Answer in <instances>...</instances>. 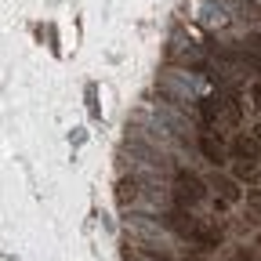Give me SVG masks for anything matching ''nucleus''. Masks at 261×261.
<instances>
[{
  "label": "nucleus",
  "instance_id": "nucleus-2",
  "mask_svg": "<svg viewBox=\"0 0 261 261\" xmlns=\"http://www.w3.org/2000/svg\"><path fill=\"white\" fill-rule=\"evenodd\" d=\"M203 116H207V123L214 130H232L240 123L243 109H240V102L232 94H218V98H207V102H203Z\"/></svg>",
  "mask_w": 261,
  "mask_h": 261
},
{
  "label": "nucleus",
  "instance_id": "nucleus-3",
  "mask_svg": "<svg viewBox=\"0 0 261 261\" xmlns=\"http://www.w3.org/2000/svg\"><path fill=\"white\" fill-rule=\"evenodd\" d=\"M207 196V189H203V181L196 178V174H178V181H174V200L181 203V207H196Z\"/></svg>",
  "mask_w": 261,
  "mask_h": 261
},
{
  "label": "nucleus",
  "instance_id": "nucleus-9",
  "mask_svg": "<svg viewBox=\"0 0 261 261\" xmlns=\"http://www.w3.org/2000/svg\"><path fill=\"white\" fill-rule=\"evenodd\" d=\"M185 261H200V257H185Z\"/></svg>",
  "mask_w": 261,
  "mask_h": 261
},
{
  "label": "nucleus",
  "instance_id": "nucleus-6",
  "mask_svg": "<svg viewBox=\"0 0 261 261\" xmlns=\"http://www.w3.org/2000/svg\"><path fill=\"white\" fill-rule=\"evenodd\" d=\"M247 211H250V218H254V221H261V189L247 192Z\"/></svg>",
  "mask_w": 261,
  "mask_h": 261
},
{
  "label": "nucleus",
  "instance_id": "nucleus-8",
  "mask_svg": "<svg viewBox=\"0 0 261 261\" xmlns=\"http://www.w3.org/2000/svg\"><path fill=\"white\" fill-rule=\"evenodd\" d=\"M254 142H257V145H261V127H254Z\"/></svg>",
  "mask_w": 261,
  "mask_h": 261
},
{
  "label": "nucleus",
  "instance_id": "nucleus-1",
  "mask_svg": "<svg viewBox=\"0 0 261 261\" xmlns=\"http://www.w3.org/2000/svg\"><path fill=\"white\" fill-rule=\"evenodd\" d=\"M171 228L181 236V240H189V243H196V247H221V228H214V225H207V221H200V218H192V214H181V211H174L171 218Z\"/></svg>",
  "mask_w": 261,
  "mask_h": 261
},
{
  "label": "nucleus",
  "instance_id": "nucleus-7",
  "mask_svg": "<svg viewBox=\"0 0 261 261\" xmlns=\"http://www.w3.org/2000/svg\"><path fill=\"white\" fill-rule=\"evenodd\" d=\"M236 261H261V257H257V254H250V250H240V254H236Z\"/></svg>",
  "mask_w": 261,
  "mask_h": 261
},
{
  "label": "nucleus",
  "instance_id": "nucleus-5",
  "mask_svg": "<svg viewBox=\"0 0 261 261\" xmlns=\"http://www.w3.org/2000/svg\"><path fill=\"white\" fill-rule=\"evenodd\" d=\"M211 189L221 196V203H236V200H240V189L228 181V178H218V174H214V178H211Z\"/></svg>",
  "mask_w": 261,
  "mask_h": 261
},
{
  "label": "nucleus",
  "instance_id": "nucleus-4",
  "mask_svg": "<svg viewBox=\"0 0 261 261\" xmlns=\"http://www.w3.org/2000/svg\"><path fill=\"white\" fill-rule=\"evenodd\" d=\"M200 149H203V156L211 163H221V156H225V145H221V138H214V130L200 135Z\"/></svg>",
  "mask_w": 261,
  "mask_h": 261
}]
</instances>
